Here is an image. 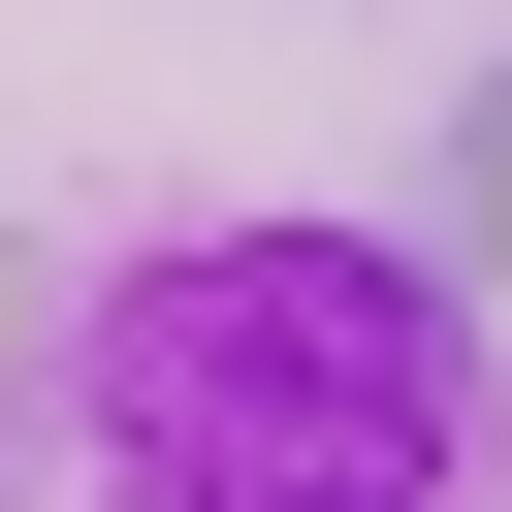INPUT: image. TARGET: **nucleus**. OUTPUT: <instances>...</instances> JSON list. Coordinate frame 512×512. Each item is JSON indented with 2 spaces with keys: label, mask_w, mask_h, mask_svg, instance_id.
Instances as JSON below:
<instances>
[{
  "label": "nucleus",
  "mask_w": 512,
  "mask_h": 512,
  "mask_svg": "<svg viewBox=\"0 0 512 512\" xmlns=\"http://www.w3.org/2000/svg\"><path fill=\"white\" fill-rule=\"evenodd\" d=\"M32 512H480V256L352 192H160L64 256Z\"/></svg>",
  "instance_id": "obj_1"
},
{
  "label": "nucleus",
  "mask_w": 512,
  "mask_h": 512,
  "mask_svg": "<svg viewBox=\"0 0 512 512\" xmlns=\"http://www.w3.org/2000/svg\"><path fill=\"white\" fill-rule=\"evenodd\" d=\"M32 384H64V256H0V512H32Z\"/></svg>",
  "instance_id": "obj_2"
},
{
  "label": "nucleus",
  "mask_w": 512,
  "mask_h": 512,
  "mask_svg": "<svg viewBox=\"0 0 512 512\" xmlns=\"http://www.w3.org/2000/svg\"><path fill=\"white\" fill-rule=\"evenodd\" d=\"M448 224H480V288H512V64L448 96Z\"/></svg>",
  "instance_id": "obj_3"
}]
</instances>
